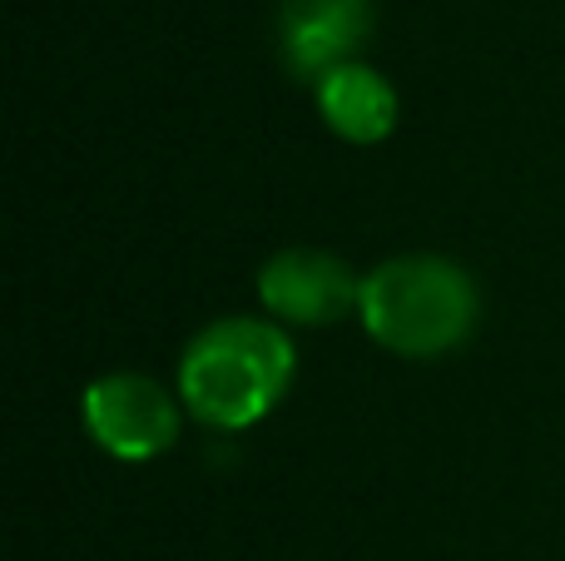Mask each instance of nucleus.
<instances>
[{"label":"nucleus","instance_id":"f03ea898","mask_svg":"<svg viewBox=\"0 0 565 561\" xmlns=\"http://www.w3.org/2000/svg\"><path fill=\"white\" fill-rule=\"evenodd\" d=\"M481 298L461 264L441 254H402L362 278L358 318L372 343L397 358H441L477 334Z\"/></svg>","mask_w":565,"mask_h":561},{"label":"nucleus","instance_id":"f257e3e1","mask_svg":"<svg viewBox=\"0 0 565 561\" xmlns=\"http://www.w3.org/2000/svg\"><path fill=\"white\" fill-rule=\"evenodd\" d=\"M292 338L268 318H218L179 363V398L204 427L244 433L264 423L292 388Z\"/></svg>","mask_w":565,"mask_h":561},{"label":"nucleus","instance_id":"7ed1b4c3","mask_svg":"<svg viewBox=\"0 0 565 561\" xmlns=\"http://www.w3.org/2000/svg\"><path fill=\"white\" fill-rule=\"evenodd\" d=\"M79 417L99 453L119 463H154L179 443V407L154 378L105 373L79 393Z\"/></svg>","mask_w":565,"mask_h":561},{"label":"nucleus","instance_id":"20e7f679","mask_svg":"<svg viewBox=\"0 0 565 561\" xmlns=\"http://www.w3.org/2000/svg\"><path fill=\"white\" fill-rule=\"evenodd\" d=\"M258 298L288 324H338L362 304V278L322 248H282L258 268Z\"/></svg>","mask_w":565,"mask_h":561},{"label":"nucleus","instance_id":"423d86ee","mask_svg":"<svg viewBox=\"0 0 565 561\" xmlns=\"http://www.w3.org/2000/svg\"><path fill=\"white\" fill-rule=\"evenodd\" d=\"M318 115L348 145H382L397 129V89L372 65L352 60L318 80Z\"/></svg>","mask_w":565,"mask_h":561},{"label":"nucleus","instance_id":"39448f33","mask_svg":"<svg viewBox=\"0 0 565 561\" xmlns=\"http://www.w3.org/2000/svg\"><path fill=\"white\" fill-rule=\"evenodd\" d=\"M372 0H282L278 6V55L298 80L318 85L338 65H352L372 35Z\"/></svg>","mask_w":565,"mask_h":561}]
</instances>
